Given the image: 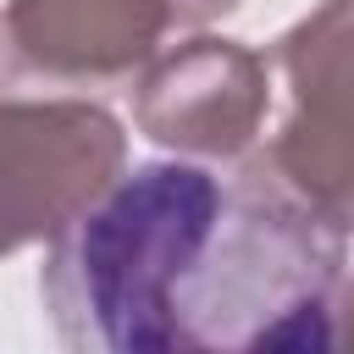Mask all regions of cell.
<instances>
[{
	"label": "cell",
	"instance_id": "obj_5",
	"mask_svg": "<svg viewBox=\"0 0 354 354\" xmlns=\"http://www.w3.org/2000/svg\"><path fill=\"white\" fill-rule=\"evenodd\" d=\"M266 111V66L227 44V39H194L177 55L155 61L138 77L133 116L155 144H171L177 155L227 160L249 149Z\"/></svg>",
	"mask_w": 354,
	"mask_h": 354
},
{
	"label": "cell",
	"instance_id": "obj_3",
	"mask_svg": "<svg viewBox=\"0 0 354 354\" xmlns=\"http://www.w3.org/2000/svg\"><path fill=\"white\" fill-rule=\"evenodd\" d=\"M238 0H11L0 39L17 77L116 88L138 77L171 28H199Z\"/></svg>",
	"mask_w": 354,
	"mask_h": 354
},
{
	"label": "cell",
	"instance_id": "obj_2",
	"mask_svg": "<svg viewBox=\"0 0 354 354\" xmlns=\"http://www.w3.org/2000/svg\"><path fill=\"white\" fill-rule=\"evenodd\" d=\"M127 138L83 100H0V254L55 238L116 171Z\"/></svg>",
	"mask_w": 354,
	"mask_h": 354
},
{
	"label": "cell",
	"instance_id": "obj_6",
	"mask_svg": "<svg viewBox=\"0 0 354 354\" xmlns=\"http://www.w3.org/2000/svg\"><path fill=\"white\" fill-rule=\"evenodd\" d=\"M332 321H337V343L354 348V277L337 288V310H332Z\"/></svg>",
	"mask_w": 354,
	"mask_h": 354
},
{
	"label": "cell",
	"instance_id": "obj_1",
	"mask_svg": "<svg viewBox=\"0 0 354 354\" xmlns=\"http://www.w3.org/2000/svg\"><path fill=\"white\" fill-rule=\"evenodd\" d=\"M77 354H321L337 348L343 227L271 155L116 171L39 271Z\"/></svg>",
	"mask_w": 354,
	"mask_h": 354
},
{
	"label": "cell",
	"instance_id": "obj_4",
	"mask_svg": "<svg viewBox=\"0 0 354 354\" xmlns=\"http://www.w3.org/2000/svg\"><path fill=\"white\" fill-rule=\"evenodd\" d=\"M277 66L293 105L266 155L299 194L354 232V0H332L282 33Z\"/></svg>",
	"mask_w": 354,
	"mask_h": 354
}]
</instances>
